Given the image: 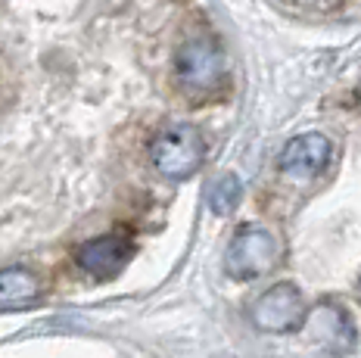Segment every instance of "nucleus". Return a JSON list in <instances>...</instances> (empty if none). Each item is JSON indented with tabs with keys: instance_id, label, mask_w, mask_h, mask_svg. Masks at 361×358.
Segmentation results:
<instances>
[{
	"instance_id": "0eeeda50",
	"label": "nucleus",
	"mask_w": 361,
	"mask_h": 358,
	"mask_svg": "<svg viewBox=\"0 0 361 358\" xmlns=\"http://www.w3.org/2000/svg\"><path fill=\"white\" fill-rule=\"evenodd\" d=\"M314 327H318V342H324L330 352H349L355 346V321L336 302H324L314 311Z\"/></svg>"
},
{
	"instance_id": "6e6552de",
	"label": "nucleus",
	"mask_w": 361,
	"mask_h": 358,
	"mask_svg": "<svg viewBox=\"0 0 361 358\" xmlns=\"http://www.w3.org/2000/svg\"><path fill=\"white\" fill-rule=\"evenodd\" d=\"M41 296V280L28 268H0V311L25 309Z\"/></svg>"
},
{
	"instance_id": "7ed1b4c3",
	"label": "nucleus",
	"mask_w": 361,
	"mask_h": 358,
	"mask_svg": "<svg viewBox=\"0 0 361 358\" xmlns=\"http://www.w3.org/2000/svg\"><path fill=\"white\" fill-rule=\"evenodd\" d=\"M175 78L187 94H212L224 78V54L215 38L197 35L175 54Z\"/></svg>"
},
{
	"instance_id": "f03ea898",
	"label": "nucleus",
	"mask_w": 361,
	"mask_h": 358,
	"mask_svg": "<svg viewBox=\"0 0 361 358\" xmlns=\"http://www.w3.org/2000/svg\"><path fill=\"white\" fill-rule=\"evenodd\" d=\"M149 159L153 168L169 181H184L206 159V144L202 134L193 125H169L153 137L149 144Z\"/></svg>"
},
{
	"instance_id": "1a4fd4ad",
	"label": "nucleus",
	"mask_w": 361,
	"mask_h": 358,
	"mask_svg": "<svg viewBox=\"0 0 361 358\" xmlns=\"http://www.w3.org/2000/svg\"><path fill=\"white\" fill-rule=\"evenodd\" d=\"M240 197H243V184H240L237 175H231V171H224V175H218L212 184H209L206 190V203L212 209L215 215H231L240 203Z\"/></svg>"
},
{
	"instance_id": "423d86ee",
	"label": "nucleus",
	"mask_w": 361,
	"mask_h": 358,
	"mask_svg": "<svg viewBox=\"0 0 361 358\" xmlns=\"http://www.w3.org/2000/svg\"><path fill=\"white\" fill-rule=\"evenodd\" d=\"M131 252H134V243L125 234H103L75 249V265L85 274H90V278L109 280L128 265Z\"/></svg>"
},
{
	"instance_id": "f257e3e1",
	"label": "nucleus",
	"mask_w": 361,
	"mask_h": 358,
	"mask_svg": "<svg viewBox=\"0 0 361 358\" xmlns=\"http://www.w3.org/2000/svg\"><path fill=\"white\" fill-rule=\"evenodd\" d=\"M281 262L274 234L259 225H243L224 249V274L234 280H259Z\"/></svg>"
},
{
	"instance_id": "20e7f679",
	"label": "nucleus",
	"mask_w": 361,
	"mask_h": 358,
	"mask_svg": "<svg viewBox=\"0 0 361 358\" xmlns=\"http://www.w3.org/2000/svg\"><path fill=\"white\" fill-rule=\"evenodd\" d=\"M250 318L265 333H290L305 324L308 302L299 287H293V283H274L265 293L255 296Z\"/></svg>"
},
{
	"instance_id": "39448f33",
	"label": "nucleus",
	"mask_w": 361,
	"mask_h": 358,
	"mask_svg": "<svg viewBox=\"0 0 361 358\" xmlns=\"http://www.w3.org/2000/svg\"><path fill=\"white\" fill-rule=\"evenodd\" d=\"M330 153H334V147H330L324 134L318 131L299 134L281 150L277 168H281V175L293 178V181H312V178H318L330 166Z\"/></svg>"
},
{
	"instance_id": "9d476101",
	"label": "nucleus",
	"mask_w": 361,
	"mask_h": 358,
	"mask_svg": "<svg viewBox=\"0 0 361 358\" xmlns=\"http://www.w3.org/2000/svg\"><path fill=\"white\" fill-rule=\"evenodd\" d=\"M302 4H324V0H302Z\"/></svg>"
}]
</instances>
